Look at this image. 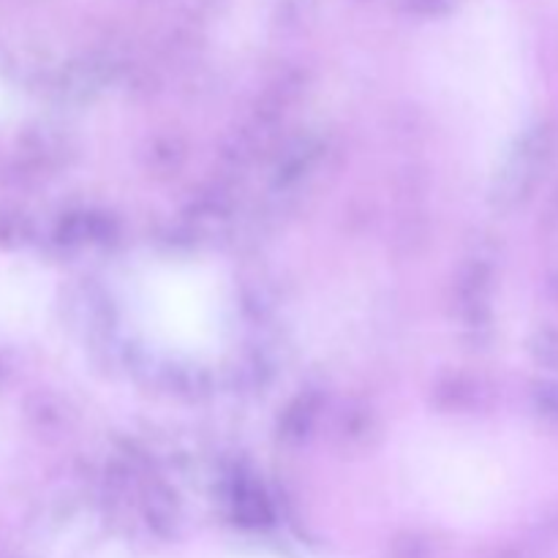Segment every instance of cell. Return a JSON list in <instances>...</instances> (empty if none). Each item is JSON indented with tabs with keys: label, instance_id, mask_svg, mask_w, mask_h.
I'll use <instances>...</instances> for the list:
<instances>
[{
	"label": "cell",
	"instance_id": "cell-1",
	"mask_svg": "<svg viewBox=\"0 0 558 558\" xmlns=\"http://www.w3.org/2000/svg\"><path fill=\"white\" fill-rule=\"evenodd\" d=\"M387 480L417 515L483 529L558 490V447L529 425L466 412H420L387 436Z\"/></svg>",
	"mask_w": 558,
	"mask_h": 558
},
{
	"label": "cell",
	"instance_id": "cell-2",
	"mask_svg": "<svg viewBox=\"0 0 558 558\" xmlns=\"http://www.w3.org/2000/svg\"><path fill=\"white\" fill-rule=\"evenodd\" d=\"M423 107L463 167L494 178L510 163L537 104L534 54L510 0H461L417 38Z\"/></svg>",
	"mask_w": 558,
	"mask_h": 558
},
{
	"label": "cell",
	"instance_id": "cell-3",
	"mask_svg": "<svg viewBox=\"0 0 558 558\" xmlns=\"http://www.w3.org/2000/svg\"><path fill=\"white\" fill-rule=\"evenodd\" d=\"M120 325L153 357L218 365L238 341L240 298L232 265L207 251H145L114 276Z\"/></svg>",
	"mask_w": 558,
	"mask_h": 558
}]
</instances>
